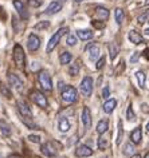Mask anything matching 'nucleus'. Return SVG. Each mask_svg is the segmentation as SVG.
<instances>
[{"label": "nucleus", "instance_id": "f257e3e1", "mask_svg": "<svg viewBox=\"0 0 149 158\" xmlns=\"http://www.w3.org/2000/svg\"><path fill=\"white\" fill-rule=\"evenodd\" d=\"M61 97L65 103H74V102L77 101L78 94H77V90L74 89L73 86H66V87L62 90Z\"/></svg>", "mask_w": 149, "mask_h": 158}, {"label": "nucleus", "instance_id": "f03ea898", "mask_svg": "<svg viewBox=\"0 0 149 158\" xmlns=\"http://www.w3.org/2000/svg\"><path fill=\"white\" fill-rule=\"evenodd\" d=\"M67 31H69L67 28H59L55 34L53 35L51 39L49 40V44H47V48H46V50H47V52H51V51H53L54 48H55L57 44L61 42V38L63 36V35H65L66 32H67Z\"/></svg>", "mask_w": 149, "mask_h": 158}, {"label": "nucleus", "instance_id": "7ed1b4c3", "mask_svg": "<svg viewBox=\"0 0 149 158\" xmlns=\"http://www.w3.org/2000/svg\"><path fill=\"white\" fill-rule=\"evenodd\" d=\"M14 60L16 63V66L19 69H24V62H26V55L24 51H23L20 44H16L14 47Z\"/></svg>", "mask_w": 149, "mask_h": 158}, {"label": "nucleus", "instance_id": "20e7f679", "mask_svg": "<svg viewBox=\"0 0 149 158\" xmlns=\"http://www.w3.org/2000/svg\"><path fill=\"white\" fill-rule=\"evenodd\" d=\"M79 90L82 93L83 97H90L93 93V79L90 77H85L81 82V86H79Z\"/></svg>", "mask_w": 149, "mask_h": 158}, {"label": "nucleus", "instance_id": "39448f33", "mask_svg": "<svg viewBox=\"0 0 149 158\" xmlns=\"http://www.w3.org/2000/svg\"><path fill=\"white\" fill-rule=\"evenodd\" d=\"M39 83H40L42 89L45 91H51L53 89V82H51V78L47 71H40L39 73Z\"/></svg>", "mask_w": 149, "mask_h": 158}, {"label": "nucleus", "instance_id": "423d86ee", "mask_svg": "<svg viewBox=\"0 0 149 158\" xmlns=\"http://www.w3.org/2000/svg\"><path fill=\"white\" fill-rule=\"evenodd\" d=\"M31 99H32L35 103H36L39 107H47V105H49V102H47V98L43 95L42 93H39V91H31Z\"/></svg>", "mask_w": 149, "mask_h": 158}, {"label": "nucleus", "instance_id": "0eeeda50", "mask_svg": "<svg viewBox=\"0 0 149 158\" xmlns=\"http://www.w3.org/2000/svg\"><path fill=\"white\" fill-rule=\"evenodd\" d=\"M8 82H10V85L12 86V87H15L18 90V91H22L23 90V81L18 77L16 74L8 73Z\"/></svg>", "mask_w": 149, "mask_h": 158}, {"label": "nucleus", "instance_id": "6e6552de", "mask_svg": "<svg viewBox=\"0 0 149 158\" xmlns=\"http://www.w3.org/2000/svg\"><path fill=\"white\" fill-rule=\"evenodd\" d=\"M27 46H28V50L30 51H36L39 47H40V39H39L35 34H31L30 36H28Z\"/></svg>", "mask_w": 149, "mask_h": 158}, {"label": "nucleus", "instance_id": "1a4fd4ad", "mask_svg": "<svg viewBox=\"0 0 149 158\" xmlns=\"http://www.w3.org/2000/svg\"><path fill=\"white\" fill-rule=\"evenodd\" d=\"M14 7L18 10V14L20 15V18L23 19V20L28 19V12L26 11V7H24V4H23L20 0H14Z\"/></svg>", "mask_w": 149, "mask_h": 158}, {"label": "nucleus", "instance_id": "9d476101", "mask_svg": "<svg viewBox=\"0 0 149 158\" xmlns=\"http://www.w3.org/2000/svg\"><path fill=\"white\" fill-rule=\"evenodd\" d=\"M93 154V150L86 145H81L78 146L77 150H75V156L77 157H90Z\"/></svg>", "mask_w": 149, "mask_h": 158}, {"label": "nucleus", "instance_id": "9b49d317", "mask_svg": "<svg viewBox=\"0 0 149 158\" xmlns=\"http://www.w3.org/2000/svg\"><path fill=\"white\" fill-rule=\"evenodd\" d=\"M128 38H129V40H130L132 43H134V44H141V43L144 42V38L141 36V34H140V32H137L136 30L129 31Z\"/></svg>", "mask_w": 149, "mask_h": 158}, {"label": "nucleus", "instance_id": "f8f14e48", "mask_svg": "<svg viewBox=\"0 0 149 158\" xmlns=\"http://www.w3.org/2000/svg\"><path fill=\"white\" fill-rule=\"evenodd\" d=\"M18 110L19 113L22 114V117L24 118H31V110L28 107V105L26 103V102H18Z\"/></svg>", "mask_w": 149, "mask_h": 158}, {"label": "nucleus", "instance_id": "ddd939ff", "mask_svg": "<svg viewBox=\"0 0 149 158\" xmlns=\"http://www.w3.org/2000/svg\"><path fill=\"white\" fill-rule=\"evenodd\" d=\"M86 50H87V52H89L90 60H97L98 56H100V47L97 44H90Z\"/></svg>", "mask_w": 149, "mask_h": 158}, {"label": "nucleus", "instance_id": "4468645a", "mask_svg": "<svg viewBox=\"0 0 149 158\" xmlns=\"http://www.w3.org/2000/svg\"><path fill=\"white\" fill-rule=\"evenodd\" d=\"M82 122H83L86 129H89L90 126H92V115H90L89 107H85L83 110H82Z\"/></svg>", "mask_w": 149, "mask_h": 158}, {"label": "nucleus", "instance_id": "2eb2a0df", "mask_svg": "<svg viewBox=\"0 0 149 158\" xmlns=\"http://www.w3.org/2000/svg\"><path fill=\"white\" fill-rule=\"evenodd\" d=\"M141 138H143V133H141V127H136V129L132 131V134H130V139H132L133 143L138 145L140 142H141Z\"/></svg>", "mask_w": 149, "mask_h": 158}, {"label": "nucleus", "instance_id": "dca6fc26", "mask_svg": "<svg viewBox=\"0 0 149 158\" xmlns=\"http://www.w3.org/2000/svg\"><path fill=\"white\" fill-rule=\"evenodd\" d=\"M96 15L100 20H108L109 18V11L105 7H97L96 8Z\"/></svg>", "mask_w": 149, "mask_h": 158}, {"label": "nucleus", "instance_id": "f3484780", "mask_svg": "<svg viewBox=\"0 0 149 158\" xmlns=\"http://www.w3.org/2000/svg\"><path fill=\"white\" fill-rule=\"evenodd\" d=\"M116 106H117L116 99H109L104 103V111L106 114H110V113H113V110L116 109Z\"/></svg>", "mask_w": 149, "mask_h": 158}, {"label": "nucleus", "instance_id": "a211bd4d", "mask_svg": "<svg viewBox=\"0 0 149 158\" xmlns=\"http://www.w3.org/2000/svg\"><path fill=\"white\" fill-rule=\"evenodd\" d=\"M42 153L45 154V156H47V157H55L57 156V152L53 149V146L50 143L42 145Z\"/></svg>", "mask_w": 149, "mask_h": 158}, {"label": "nucleus", "instance_id": "6ab92c4d", "mask_svg": "<svg viewBox=\"0 0 149 158\" xmlns=\"http://www.w3.org/2000/svg\"><path fill=\"white\" fill-rule=\"evenodd\" d=\"M61 8H62V4L59 2H51L50 6L47 7L46 14H57L58 11H61Z\"/></svg>", "mask_w": 149, "mask_h": 158}, {"label": "nucleus", "instance_id": "aec40b11", "mask_svg": "<svg viewBox=\"0 0 149 158\" xmlns=\"http://www.w3.org/2000/svg\"><path fill=\"white\" fill-rule=\"evenodd\" d=\"M77 36L81 40H89V39L93 38V32L90 30H78Z\"/></svg>", "mask_w": 149, "mask_h": 158}, {"label": "nucleus", "instance_id": "412c9836", "mask_svg": "<svg viewBox=\"0 0 149 158\" xmlns=\"http://www.w3.org/2000/svg\"><path fill=\"white\" fill-rule=\"evenodd\" d=\"M108 48H109V54H110V59L112 60H114L116 59V56L118 55V51H120V48H118V46L116 44V43H109L108 44Z\"/></svg>", "mask_w": 149, "mask_h": 158}, {"label": "nucleus", "instance_id": "4be33fe9", "mask_svg": "<svg viewBox=\"0 0 149 158\" xmlns=\"http://www.w3.org/2000/svg\"><path fill=\"white\" fill-rule=\"evenodd\" d=\"M69 129H70L69 119H67V118H65V117H62L59 119V131L61 133H67Z\"/></svg>", "mask_w": 149, "mask_h": 158}, {"label": "nucleus", "instance_id": "5701e85b", "mask_svg": "<svg viewBox=\"0 0 149 158\" xmlns=\"http://www.w3.org/2000/svg\"><path fill=\"white\" fill-rule=\"evenodd\" d=\"M109 127V125H108V121H100L98 122V125H97V133L98 134H104V133H106V130Z\"/></svg>", "mask_w": 149, "mask_h": 158}, {"label": "nucleus", "instance_id": "b1692460", "mask_svg": "<svg viewBox=\"0 0 149 158\" xmlns=\"http://www.w3.org/2000/svg\"><path fill=\"white\" fill-rule=\"evenodd\" d=\"M71 54L67 52V51H65L63 54H61V58H59V62L61 64H67V63L71 62Z\"/></svg>", "mask_w": 149, "mask_h": 158}, {"label": "nucleus", "instance_id": "393cba45", "mask_svg": "<svg viewBox=\"0 0 149 158\" xmlns=\"http://www.w3.org/2000/svg\"><path fill=\"white\" fill-rule=\"evenodd\" d=\"M0 133H2L4 137H7V135H10V134H11V129H10V126L7 125L4 121L0 122Z\"/></svg>", "mask_w": 149, "mask_h": 158}, {"label": "nucleus", "instance_id": "a878e982", "mask_svg": "<svg viewBox=\"0 0 149 158\" xmlns=\"http://www.w3.org/2000/svg\"><path fill=\"white\" fill-rule=\"evenodd\" d=\"M136 153V148L133 146V143H126L124 148V154L125 156H134Z\"/></svg>", "mask_w": 149, "mask_h": 158}, {"label": "nucleus", "instance_id": "bb28decb", "mask_svg": "<svg viewBox=\"0 0 149 158\" xmlns=\"http://www.w3.org/2000/svg\"><path fill=\"white\" fill-rule=\"evenodd\" d=\"M0 94H2L4 98H7V99H11V98H12V94H11V91L7 89V86L2 85V83H0Z\"/></svg>", "mask_w": 149, "mask_h": 158}, {"label": "nucleus", "instance_id": "cd10ccee", "mask_svg": "<svg viewBox=\"0 0 149 158\" xmlns=\"http://www.w3.org/2000/svg\"><path fill=\"white\" fill-rule=\"evenodd\" d=\"M122 137H124V127H122V121H118V134H117V141L116 143L120 145L122 142Z\"/></svg>", "mask_w": 149, "mask_h": 158}, {"label": "nucleus", "instance_id": "c85d7f7f", "mask_svg": "<svg viewBox=\"0 0 149 158\" xmlns=\"http://www.w3.org/2000/svg\"><path fill=\"white\" fill-rule=\"evenodd\" d=\"M136 78H137V81H138L140 87L144 89L145 87V74L143 73V71H137V73H136Z\"/></svg>", "mask_w": 149, "mask_h": 158}, {"label": "nucleus", "instance_id": "c756f323", "mask_svg": "<svg viewBox=\"0 0 149 158\" xmlns=\"http://www.w3.org/2000/svg\"><path fill=\"white\" fill-rule=\"evenodd\" d=\"M114 15H116V22H117V24H121V23L124 22V11L121 10V8H117L116 10V12H114Z\"/></svg>", "mask_w": 149, "mask_h": 158}, {"label": "nucleus", "instance_id": "7c9ffc66", "mask_svg": "<svg viewBox=\"0 0 149 158\" xmlns=\"http://www.w3.org/2000/svg\"><path fill=\"white\" fill-rule=\"evenodd\" d=\"M69 73L70 75H73V77H75V75H78V73H79V63H74V64L70 67V70H69Z\"/></svg>", "mask_w": 149, "mask_h": 158}, {"label": "nucleus", "instance_id": "2f4dec72", "mask_svg": "<svg viewBox=\"0 0 149 158\" xmlns=\"http://www.w3.org/2000/svg\"><path fill=\"white\" fill-rule=\"evenodd\" d=\"M98 148H100L101 150H105L108 148V139L106 138H104V137L98 138Z\"/></svg>", "mask_w": 149, "mask_h": 158}, {"label": "nucleus", "instance_id": "473e14b6", "mask_svg": "<svg viewBox=\"0 0 149 158\" xmlns=\"http://www.w3.org/2000/svg\"><path fill=\"white\" fill-rule=\"evenodd\" d=\"M49 27H50V22H39L38 24H35V30L42 31V30L49 28Z\"/></svg>", "mask_w": 149, "mask_h": 158}, {"label": "nucleus", "instance_id": "72a5a7b5", "mask_svg": "<svg viewBox=\"0 0 149 158\" xmlns=\"http://www.w3.org/2000/svg\"><path fill=\"white\" fill-rule=\"evenodd\" d=\"M126 118H128L129 121L136 119V115H134V111H133L132 105H129V106H128V110H126Z\"/></svg>", "mask_w": 149, "mask_h": 158}, {"label": "nucleus", "instance_id": "f704fd0d", "mask_svg": "<svg viewBox=\"0 0 149 158\" xmlns=\"http://www.w3.org/2000/svg\"><path fill=\"white\" fill-rule=\"evenodd\" d=\"M148 18H149V10H148V11H145V12H144L143 15H140L137 20H138L140 24H144V23L148 20Z\"/></svg>", "mask_w": 149, "mask_h": 158}, {"label": "nucleus", "instance_id": "c9c22d12", "mask_svg": "<svg viewBox=\"0 0 149 158\" xmlns=\"http://www.w3.org/2000/svg\"><path fill=\"white\" fill-rule=\"evenodd\" d=\"M69 46H75L77 44V38L74 35H67V40H66Z\"/></svg>", "mask_w": 149, "mask_h": 158}, {"label": "nucleus", "instance_id": "e433bc0d", "mask_svg": "<svg viewBox=\"0 0 149 158\" xmlns=\"http://www.w3.org/2000/svg\"><path fill=\"white\" fill-rule=\"evenodd\" d=\"M28 141H30V142H32V143H39V142H40V137L31 134V135H28Z\"/></svg>", "mask_w": 149, "mask_h": 158}, {"label": "nucleus", "instance_id": "4c0bfd02", "mask_svg": "<svg viewBox=\"0 0 149 158\" xmlns=\"http://www.w3.org/2000/svg\"><path fill=\"white\" fill-rule=\"evenodd\" d=\"M104 66H105V56L100 58V60H98V62H97V64H96V69H97V70H101Z\"/></svg>", "mask_w": 149, "mask_h": 158}, {"label": "nucleus", "instance_id": "58836bf2", "mask_svg": "<svg viewBox=\"0 0 149 158\" xmlns=\"http://www.w3.org/2000/svg\"><path fill=\"white\" fill-rule=\"evenodd\" d=\"M28 4L31 7H39L42 4V0H28Z\"/></svg>", "mask_w": 149, "mask_h": 158}, {"label": "nucleus", "instance_id": "ea45409f", "mask_svg": "<svg viewBox=\"0 0 149 158\" xmlns=\"http://www.w3.org/2000/svg\"><path fill=\"white\" fill-rule=\"evenodd\" d=\"M138 58H140V52H134V54H133V56L130 58V62L132 63H136L137 60H138Z\"/></svg>", "mask_w": 149, "mask_h": 158}, {"label": "nucleus", "instance_id": "a19ab883", "mask_svg": "<svg viewBox=\"0 0 149 158\" xmlns=\"http://www.w3.org/2000/svg\"><path fill=\"white\" fill-rule=\"evenodd\" d=\"M109 95H110V90H109V87H105L104 91H102V97L104 98H109Z\"/></svg>", "mask_w": 149, "mask_h": 158}, {"label": "nucleus", "instance_id": "79ce46f5", "mask_svg": "<svg viewBox=\"0 0 149 158\" xmlns=\"http://www.w3.org/2000/svg\"><path fill=\"white\" fill-rule=\"evenodd\" d=\"M24 123H26L27 126H30V127H31V129H36V127H38V126H36V125H35V123H32V122H31V121H27V119H26V118H24Z\"/></svg>", "mask_w": 149, "mask_h": 158}, {"label": "nucleus", "instance_id": "37998d69", "mask_svg": "<svg viewBox=\"0 0 149 158\" xmlns=\"http://www.w3.org/2000/svg\"><path fill=\"white\" fill-rule=\"evenodd\" d=\"M92 24L94 26V27H96V28H104V22L102 23H97V22H92Z\"/></svg>", "mask_w": 149, "mask_h": 158}, {"label": "nucleus", "instance_id": "c03bdc74", "mask_svg": "<svg viewBox=\"0 0 149 158\" xmlns=\"http://www.w3.org/2000/svg\"><path fill=\"white\" fill-rule=\"evenodd\" d=\"M122 69H124V62H121V66L117 67L116 71H114V74H116V75H117V74H120V73H121V70H122Z\"/></svg>", "mask_w": 149, "mask_h": 158}, {"label": "nucleus", "instance_id": "a18cd8bd", "mask_svg": "<svg viewBox=\"0 0 149 158\" xmlns=\"http://www.w3.org/2000/svg\"><path fill=\"white\" fill-rule=\"evenodd\" d=\"M31 64H32V66H31V70H38V69H39V66H38V63H36V62L31 63Z\"/></svg>", "mask_w": 149, "mask_h": 158}, {"label": "nucleus", "instance_id": "49530a36", "mask_svg": "<svg viewBox=\"0 0 149 158\" xmlns=\"http://www.w3.org/2000/svg\"><path fill=\"white\" fill-rule=\"evenodd\" d=\"M8 158H22V157H19V156H10Z\"/></svg>", "mask_w": 149, "mask_h": 158}, {"label": "nucleus", "instance_id": "de8ad7c7", "mask_svg": "<svg viewBox=\"0 0 149 158\" xmlns=\"http://www.w3.org/2000/svg\"><path fill=\"white\" fill-rule=\"evenodd\" d=\"M132 158H141V157L138 156V154H134V156H132Z\"/></svg>", "mask_w": 149, "mask_h": 158}, {"label": "nucleus", "instance_id": "09e8293b", "mask_svg": "<svg viewBox=\"0 0 149 158\" xmlns=\"http://www.w3.org/2000/svg\"><path fill=\"white\" fill-rule=\"evenodd\" d=\"M145 32H147V35H149V28H147V30H145Z\"/></svg>", "mask_w": 149, "mask_h": 158}, {"label": "nucleus", "instance_id": "8fccbe9b", "mask_svg": "<svg viewBox=\"0 0 149 158\" xmlns=\"http://www.w3.org/2000/svg\"><path fill=\"white\" fill-rule=\"evenodd\" d=\"M147 130H148V133H149V122H148V125H147Z\"/></svg>", "mask_w": 149, "mask_h": 158}, {"label": "nucleus", "instance_id": "3c124183", "mask_svg": "<svg viewBox=\"0 0 149 158\" xmlns=\"http://www.w3.org/2000/svg\"><path fill=\"white\" fill-rule=\"evenodd\" d=\"M144 158H149V153H147V156H145Z\"/></svg>", "mask_w": 149, "mask_h": 158}, {"label": "nucleus", "instance_id": "603ef678", "mask_svg": "<svg viewBox=\"0 0 149 158\" xmlns=\"http://www.w3.org/2000/svg\"><path fill=\"white\" fill-rule=\"evenodd\" d=\"M75 2H77V3H81V2H82V0H75Z\"/></svg>", "mask_w": 149, "mask_h": 158}, {"label": "nucleus", "instance_id": "864d4df0", "mask_svg": "<svg viewBox=\"0 0 149 158\" xmlns=\"http://www.w3.org/2000/svg\"><path fill=\"white\" fill-rule=\"evenodd\" d=\"M147 4H149V0H147Z\"/></svg>", "mask_w": 149, "mask_h": 158}, {"label": "nucleus", "instance_id": "5fc2aeb1", "mask_svg": "<svg viewBox=\"0 0 149 158\" xmlns=\"http://www.w3.org/2000/svg\"><path fill=\"white\" fill-rule=\"evenodd\" d=\"M148 23H149V20H148Z\"/></svg>", "mask_w": 149, "mask_h": 158}, {"label": "nucleus", "instance_id": "6e6d98bb", "mask_svg": "<svg viewBox=\"0 0 149 158\" xmlns=\"http://www.w3.org/2000/svg\"><path fill=\"white\" fill-rule=\"evenodd\" d=\"M62 2H63V0H62Z\"/></svg>", "mask_w": 149, "mask_h": 158}]
</instances>
